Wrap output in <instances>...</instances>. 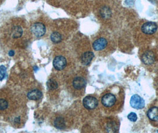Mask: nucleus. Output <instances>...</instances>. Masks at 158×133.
I'll return each mask as SVG.
<instances>
[{"mask_svg":"<svg viewBox=\"0 0 158 133\" xmlns=\"http://www.w3.org/2000/svg\"><path fill=\"white\" fill-rule=\"evenodd\" d=\"M148 117L152 121H158V108L152 107L148 112Z\"/></svg>","mask_w":158,"mask_h":133,"instance_id":"12","label":"nucleus"},{"mask_svg":"<svg viewBox=\"0 0 158 133\" xmlns=\"http://www.w3.org/2000/svg\"><path fill=\"white\" fill-rule=\"evenodd\" d=\"M73 85L75 89H80L86 86V81L82 77H76L73 80Z\"/></svg>","mask_w":158,"mask_h":133,"instance_id":"9","label":"nucleus"},{"mask_svg":"<svg viewBox=\"0 0 158 133\" xmlns=\"http://www.w3.org/2000/svg\"><path fill=\"white\" fill-rule=\"evenodd\" d=\"M107 45V40L104 38L96 40L93 44V47L96 51H99L104 49Z\"/></svg>","mask_w":158,"mask_h":133,"instance_id":"8","label":"nucleus"},{"mask_svg":"<svg viewBox=\"0 0 158 133\" xmlns=\"http://www.w3.org/2000/svg\"><path fill=\"white\" fill-rule=\"evenodd\" d=\"M128 119H129L130 121H133V122H135V121L137 120V116L136 114L135 113V112H131V113H130V114H128Z\"/></svg>","mask_w":158,"mask_h":133,"instance_id":"21","label":"nucleus"},{"mask_svg":"<svg viewBox=\"0 0 158 133\" xmlns=\"http://www.w3.org/2000/svg\"><path fill=\"white\" fill-rule=\"evenodd\" d=\"M131 106L137 110H141L144 107L145 102L142 98L138 95H134L130 100Z\"/></svg>","mask_w":158,"mask_h":133,"instance_id":"1","label":"nucleus"},{"mask_svg":"<svg viewBox=\"0 0 158 133\" xmlns=\"http://www.w3.org/2000/svg\"><path fill=\"white\" fill-rule=\"evenodd\" d=\"M94 57V54L92 52H85L81 56V63L84 65H88L92 62Z\"/></svg>","mask_w":158,"mask_h":133,"instance_id":"11","label":"nucleus"},{"mask_svg":"<svg viewBox=\"0 0 158 133\" xmlns=\"http://www.w3.org/2000/svg\"><path fill=\"white\" fill-rule=\"evenodd\" d=\"M8 103L4 99H0V110H4L8 108Z\"/></svg>","mask_w":158,"mask_h":133,"instance_id":"20","label":"nucleus"},{"mask_svg":"<svg viewBox=\"0 0 158 133\" xmlns=\"http://www.w3.org/2000/svg\"><path fill=\"white\" fill-rule=\"evenodd\" d=\"M158 29V25L153 22H148L144 24L142 27V31L146 34H152Z\"/></svg>","mask_w":158,"mask_h":133,"instance_id":"4","label":"nucleus"},{"mask_svg":"<svg viewBox=\"0 0 158 133\" xmlns=\"http://www.w3.org/2000/svg\"><path fill=\"white\" fill-rule=\"evenodd\" d=\"M100 13L103 18L105 19L109 18L111 16V10L108 7H103V8H101Z\"/></svg>","mask_w":158,"mask_h":133,"instance_id":"15","label":"nucleus"},{"mask_svg":"<svg viewBox=\"0 0 158 133\" xmlns=\"http://www.w3.org/2000/svg\"><path fill=\"white\" fill-rule=\"evenodd\" d=\"M47 86L48 88L50 90H54L58 88V84L55 80L54 79H49L48 80L47 83Z\"/></svg>","mask_w":158,"mask_h":133,"instance_id":"18","label":"nucleus"},{"mask_svg":"<svg viewBox=\"0 0 158 133\" xmlns=\"http://www.w3.org/2000/svg\"><path fill=\"white\" fill-rule=\"evenodd\" d=\"M67 65V61L65 58L62 56H58L55 57L53 61V66L55 69L58 71L63 70Z\"/></svg>","mask_w":158,"mask_h":133,"instance_id":"5","label":"nucleus"},{"mask_svg":"<svg viewBox=\"0 0 158 133\" xmlns=\"http://www.w3.org/2000/svg\"><path fill=\"white\" fill-rule=\"evenodd\" d=\"M23 34V30L20 26L17 25L13 28L12 30V36L15 39H17L20 37Z\"/></svg>","mask_w":158,"mask_h":133,"instance_id":"13","label":"nucleus"},{"mask_svg":"<svg viewBox=\"0 0 158 133\" xmlns=\"http://www.w3.org/2000/svg\"><path fill=\"white\" fill-rule=\"evenodd\" d=\"M119 126L114 121L108 123L106 126V131L108 132L114 133L118 130Z\"/></svg>","mask_w":158,"mask_h":133,"instance_id":"14","label":"nucleus"},{"mask_svg":"<svg viewBox=\"0 0 158 133\" xmlns=\"http://www.w3.org/2000/svg\"><path fill=\"white\" fill-rule=\"evenodd\" d=\"M84 107L87 110H94L96 108L98 105V101L94 96H87L83 101Z\"/></svg>","mask_w":158,"mask_h":133,"instance_id":"3","label":"nucleus"},{"mask_svg":"<svg viewBox=\"0 0 158 133\" xmlns=\"http://www.w3.org/2000/svg\"><path fill=\"white\" fill-rule=\"evenodd\" d=\"M42 92L38 89H33L27 94V98L31 100H38L42 97Z\"/></svg>","mask_w":158,"mask_h":133,"instance_id":"10","label":"nucleus"},{"mask_svg":"<svg viewBox=\"0 0 158 133\" xmlns=\"http://www.w3.org/2000/svg\"><path fill=\"white\" fill-rule=\"evenodd\" d=\"M116 101L115 96L111 94L105 95L102 98V103L106 107H111L113 106Z\"/></svg>","mask_w":158,"mask_h":133,"instance_id":"6","label":"nucleus"},{"mask_svg":"<svg viewBox=\"0 0 158 133\" xmlns=\"http://www.w3.org/2000/svg\"><path fill=\"white\" fill-rule=\"evenodd\" d=\"M8 55H9L10 56L12 57V56H13L15 55V52H14L13 50H10V51L9 52V53H8Z\"/></svg>","mask_w":158,"mask_h":133,"instance_id":"23","label":"nucleus"},{"mask_svg":"<svg viewBox=\"0 0 158 133\" xmlns=\"http://www.w3.org/2000/svg\"><path fill=\"white\" fill-rule=\"evenodd\" d=\"M54 126L58 129H63L65 128V121L63 118L58 117L56 118L54 123Z\"/></svg>","mask_w":158,"mask_h":133,"instance_id":"16","label":"nucleus"},{"mask_svg":"<svg viewBox=\"0 0 158 133\" xmlns=\"http://www.w3.org/2000/svg\"><path fill=\"white\" fill-rule=\"evenodd\" d=\"M51 40L54 43H58L62 40L61 35L58 32H54L51 35Z\"/></svg>","mask_w":158,"mask_h":133,"instance_id":"17","label":"nucleus"},{"mask_svg":"<svg viewBox=\"0 0 158 133\" xmlns=\"http://www.w3.org/2000/svg\"><path fill=\"white\" fill-rule=\"evenodd\" d=\"M32 33L38 37L43 36L46 32V27L44 24L41 23H35L31 27Z\"/></svg>","mask_w":158,"mask_h":133,"instance_id":"2","label":"nucleus"},{"mask_svg":"<svg viewBox=\"0 0 158 133\" xmlns=\"http://www.w3.org/2000/svg\"><path fill=\"white\" fill-rule=\"evenodd\" d=\"M126 3L128 6H132L134 4V0H126Z\"/></svg>","mask_w":158,"mask_h":133,"instance_id":"22","label":"nucleus"},{"mask_svg":"<svg viewBox=\"0 0 158 133\" xmlns=\"http://www.w3.org/2000/svg\"><path fill=\"white\" fill-rule=\"evenodd\" d=\"M143 62L146 65H150L153 64L155 61V56L154 53L151 51L146 52L142 57Z\"/></svg>","mask_w":158,"mask_h":133,"instance_id":"7","label":"nucleus"},{"mask_svg":"<svg viewBox=\"0 0 158 133\" xmlns=\"http://www.w3.org/2000/svg\"><path fill=\"white\" fill-rule=\"evenodd\" d=\"M6 73H7V68L3 65L0 66V80H2L6 77Z\"/></svg>","mask_w":158,"mask_h":133,"instance_id":"19","label":"nucleus"}]
</instances>
